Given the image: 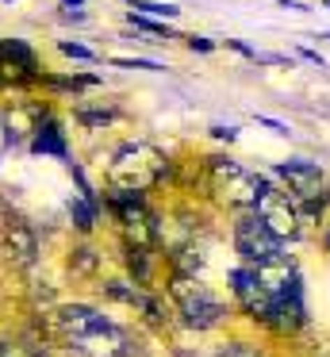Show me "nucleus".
Instances as JSON below:
<instances>
[{"label":"nucleus","mask_w":330,"mask_h":357,"mask_svg":"<svg viewBox=\"0 0 330 357\" xmlns=\"http://www.w3.org/2000/svg\"><path fill=\"white\" fill-rule=\"evenodd\" d=\"M169 292H173L177 315H181V323L188 326V331H215V326L227 319V303H223L207 284H200L196 277H181V273H177Z\"/></svg>","instance_id":"1"},{"label":"nucleus","mask_w":330,"mask_h":357,"mask_svg":"<svg viewBox=\"0 0 330 357\" xmlns=\"http://www.w3.org/2000/svg\"><path fill=\"white\" fill-rule=\"evenodd\" d=\"M234 250H238V257H242V265H253V269H261V265L280 261V257H284V242L276 238L265 223H261L257 211H242V215H238V223H234Z\"/></svg>","instance_id":"2"},{"label":"nucleus","mask_w":330,"mask_h":357,"mask_svg":"<svg viewBox=\"0 0 330 357\" xmlns=\"http://www.w3.org/2000/svg\"><path fill=\"white\" fill-rule=\"evenodd\" d=\"M273 177H280L288 185V196L299 204L303 211H319L322 208V188H327V169L307 158H284L273 165Z\"/></svg>","instance_id":"3"},{"label":"nucleus","mask_w":330,"mask_h":357,"mask_svg":"<svg viewBox=\"0 0 330 357\" xmlns=\"http://www.w3.org/2000/svg\"><path fill=\"white\" fill-rule=\"evenodd\" d=\"M253 211H257L261 223H265L280 242L284 238H296V234H299V215H303V208H299L288 192H276V188H273V192H269Z\"/></svg>","instance_id":"4"},{"label":"nucleus","mask_w":330,"mask_h":357,"mask_svg":"<svg viewBox=\"0 0 330 357\" xmlns=\"http://www.w3.org/2000/svg\"><path fill=\"white\" fill-rule=\"evenodd\" d=\"M0 250H4V257L12 265L27 269V265L38 257V234L31 231L23 219H8L4 231H0Z\"/></svg>","instance_id":"5"},{"label":"nucleus","mask_w":330,"mask_h":357,"mask_svg":"<svg viewBox=\"0 0 330 357\" xmlns=\"http://www.w3.org/2000/svg\"><path fill=\"white\" fill-rule=\"evenodd\" d=\"M107 323H112V319H107L104 311L89 307V303H69V307L58 311V326H61V334H66L73 346L81 338H89V334H96L100 326H107Z\"/></svg>","instance_id":"6"},{"label":"nucleus","mask_w":330,"mask_h":357,"mask_svg":"<svg viewBox=\"0 0 330 357\" xmlns=\"http://www.w3.org/2000/svg\"><path fill=\"white\" fill-rule=\"evenodd\" d=\"M31 154H46V158H58V162L69 165V142H66V131H61V123L46 112L43 119L35 123V131H31Z\"/></svg>","instance_id":"7"},{"label":"nucleus","mask_w":330,"mask_h":357,"mask_svg":"<svg viewBox=\"0 0 330 357\" xmlns=\"http://www.w3.org/2000/svg\"><path fill=\"white\" fill-rule=\"evenodd\" d=\"M69 219H73V227L81 234H92L100 223V200H84V196L69 200Z\"/></svg>","instance_id":"8"},{"label":"nucleus","mask_w":330,"mask_h":357,"mask_svg":"<svg viewBox=\"0 0 330 357\" xmlns=\"http://www.w3.org/2000/svg\"><path fill=\"white\" fill-rule=\"evenodd\" d=\"M127 269H130V277H135L138 288L150 284V277H153V254H150V246H127Z\"/></svg>","instance_id":"9"},{"label":"nucleus","mask_w":330,"mask_h":357,"mask_svg":"<svg viewBox=\"0 0 330 357\" xmlns=\"http://www.w3.org/2000/svg\"><path fill=\"white\" fill-rule=\"evenodd\" d=\"M127 4H130V12H138V16H146V20H161V24L181 16L177 4H158V0H127Z\"/></svg>","instance_id":"10"},{"label":"nucleus","mask_w":330,"mask_h":357,"mask_svg":"<svg viewBox=\"0 0 330 357\" xmlns=\"http://www.w3.org/2000/svg\"><path fill=\"white\" fill-rule=\"evenodd\" d=\"M130 27L135 31H146V35H153L158 43H165V39H173V31H169V24H161V20H146V16H138V12H130Z\"/></svg>","instance_id":"11"},{"label":"nucleus","mask_w":330,"mask_h":357,"mask_svg":"<svg viewBox=\"0 0 330 357\" xmlns=\"http://www.w3.org/2000/svg\"><path fill=\"white\" fill-rule=\"evenodd\" d=\"M0 357H46V349H38L35 342L4 338V342H0Z\"/></svg>","instance_id":"12"},{"label":"nucleus","mask_w":330,"mask_h":357,"mask_svg":"<svg viewBox=\"0 0 330 357\" xmlns=\"http://www.w3.org/2000/svg\"><path fill=\"white\" fill-rule=\"evenodd\" d=\"M69 269L77 273V277H89L92 269H96V254H92L89 246H81V250H73V257H69Z\"/></svg>","instance_id":"13"},{"label":"nucleus","mask_w":330,"mask_h":357,"mask_svg":"<svg viewBox=\"0 0 330 357\" xmlns=\"http://www.w3.org/2000/svg\"><path fill=\"white\" fill-rule=\"evenodd\" d=\"M58 50H61L66 58H77V62H96V54H92L89 47H81V43H69V39H61V43H58Z\"/></svg>","instance_id":"14"},{"label":"nucleus","mask_w":330,"mask_h":357,"mask_svg":"<svg viewBox=\"0 0 330 357\" xmlns=\"http://www.w3.org/2000/svg\"><path fill=\"white\" fill-rule=\"evenodd\" d=\"M119 70H150V73H158V70H165V66H158V62H146V58H112Z\"/></svg>","instance_id":"15"},{"label":"nucleus","mask_w":330,"mask_h":357,"mask_svg":"<svg viewBox=\"0 0 330 357\" xmlns=\"http://www.w3.org/2000/svg\"><path fill=\"white\" fill-rule=\"evenodd\" d=\"M215 357H261L257 346H246V342H230V346H223Z\"/></svg>","instance_id":"16"},{"label":"nucleus","mask_w":330,"mask_h":357,"mask_svg":"<svg viewBox=\"0 0 330 357\" xmlns=\"http://www.w3.org/2000/svg\"><path fill=\"white\" fill-rule=\"evenodd\" d=\"M188 50H196V54H211L215 43H211V39H204V35H192V39H188Z\"/></svg>","instance_id":"17"},{"label":"nucleus","mask_w":330,"mask_h":357,"mask_svg":"<svg viewBox=\"0 0 330 357\" xmlns=\"http://www.w3.org/2000/svg\"><path fill=\"white\" fill-rule=\"evenodd\" d=\"M211 139H219V142H234V139H238V127H211Z\"/></svg>","instance_id":"18"},{"label":"nucleus","mask_w":330,"mask_h":357,"mask_svg":"<svg viewBox=\"0 0 330 357\" xmlns=\"http://www.w3.org/2000/svg\"><path fill=\"white\" fill-rule=\"evenodd\" d=\"M257 123H265V127H273V135H288V127L280 123V119H269V116H257Z\"/></svg>","instance_id":"19"},{"label":"nucleus","mask_w":330,"mask_h":357,"mask_svg":"<svg viewBox=\"0 0 330 357\" xmlns=\"http://www.w3.org/2000/svg\"><path fill=\"white\" fill-rule=\"evenodd\" d=\"M299 58H307V62L322 66V54H319V50H299Z\"/></svg>","instance_id":"20"},{"label":"nucleus","mask_w":330,"mask_h":357,"mask_svg":"<svg viewBox=\"0 0 330 357\" xmlns=\"http://www.w3.org/2000/svg\"><path fill=\"white\" fill-rule=\"evenodd\" d=\"M61 4H66V8H81L84 0H61Z\"/></svg>","instance_id":"21"},{"label":"nucleus","mask_w":330,"mask_h":357,"mask_svg":"<svg viewBox=\"0 0 330 357\" xmlns=\"http://www.w3.org/2000/svg\"><path fill=\"white\" fill-rule=\"evenodd\" d=\"M327 250H330V231H327Z\"/></svg>","instance_id":"22"},{"label":"nucleus","mask_w":330,"mask_h":357,"mask_svg":"<svg viewBox=\"0 0 330 357\" xmlns=\"http://www.w3.org/2000/svg\"><path fill=\"white\" fill-rule=\"evenodd\" d=\"M177 357H192V354H177Z\"/></svg>","instance_id":"23"},{"label":"nucleus","mask_w":330,"mask_h":357,"mask_svg":"<svg viewBox=\"0 0 330 357\" xmlns=\"http://www.w3.org/2000/svg\"><path fill=\"white\" fill-rule=\"evenodd\" d=\"M322 4H327V8H330V0H322Z\"/></svg>","instance_id":"24"}]
</instances>
